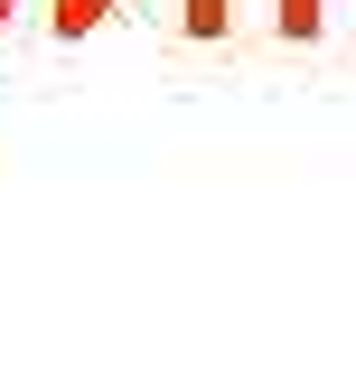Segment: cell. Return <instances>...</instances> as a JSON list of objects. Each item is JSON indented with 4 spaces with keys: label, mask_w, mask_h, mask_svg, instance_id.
<instances>
[{
    "label": "cell",
    "mask_w": 356,
    "mask_h": 365,
    "mask_svg": "<svg viewBox=\"0 0 356 365\" xmlns=\"http://www.w3.org/2000/svg\"><path fill=\"white\" fill-rule=\"evenodd\" d=\"M122 10H141V0H76V10L56 19V38L76 47V38H94V29H103V19H122ZM160 10H169V29H178V38H225V29H235V0H160Z\"/></svg>",
    "instance_id": "obj_1"
},
{
    "label": "cell",
    "mask_w": 356,
    "mask_h": 365,
    "mask_svg": "<svg viewBox=\"0 0 356 365\" xmlns=\"http://www.w3.org/2000/svg\"><path fill=\"white\" fill-rule=\"evenodd\" d=\"M281 29H291V38H310V29H319V0H281Z\"/></svg>",
    "instance_id": "obj_2"
},
{
    "label": "cell",
    "mask_w": 356,
    "mask_h": 365,
    "mask_svg": "<svg viewBox=\"0 0 356 365\" xmlns=\"http://www.w3.org/2000/svg\"><path fill=\"white\" fill-rule=\"evenodd\" d=\"M66 10H76V0H47V29H56V19H66Z\"/></svg>",
    "instance_id": "obj_3"
},
{
    "label": "cell",
    "mask_w": 356,
    "mask_h": 365,
    "mask_svg": "<svg viewBox=\"0 0 356 365\" xmlns=\"http://www.w3.org/2000/svg\"><path fill=\"white\" fill-rule=\"evenodd\" d=\"M10 10H19V0H0V19H10Z\"/></svg>",
    "instance_id": "obj_4"
}]
</instances>
